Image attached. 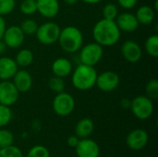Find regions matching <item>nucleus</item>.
<instances>
[{
  "label": "nucleus",
  "mask_w": 158,
  "mask_h": 157,
  "mask_svg": "<svg viewBox=\"0 0 158 157\" xmlns=\"http://www.w3.org/2000/svg\"><path fill=\"white\" fill-rule=\"evenodd\" d=\"M92 34L95 43L103 47H110L118 43L121 31L115 20L103 18L94 24Z\"/></svg>",
  "instance_id": "nucleus-1"
},
{
  "label": "nucleus",
  "mask_w": 158,
  "mask_h": 157,
  "mask_svg": "<svg viewBox=\"0 0 158 157\" xmlns=\"http://www.w3.org/2000/svg\"><path fill=\"white\" fill-rule=\"evenodd\" d=\"M97 75L94 67L80 63L71 72V83L79 91H88L95 86Z\"/></svg>",
  "instance_id": "nucleus-2"
},
{
  "label": "nucleus",
  "mask_w": 158,
  "mask_h": 157,
  "mask_svg": "<svg viewBox=\"0 0 158 157\" xmlns=\"http://www.w3.org/2000/svg\"><path fill=\"white\" fill-rule=\"evenodd\" d=\"M84 38L82 31L76 26H67L60 31L57 40L60 48L69 54L79 52L83 45Z\"/></svg>",
  "instance_id": "nucleus-3"
},
{
  "label": "nucleus",
  "mask_w": 158,
  "mask_h": 157,
  "mask_svg": "<svg viewBox=\"0 0 158 157\" xmlns=\"http://www.w3.org/2000/svg\"><path fill=\"white\" fill-rule=\"evenodd\" d=\"M104 56V47L99 43L93 42L81 46L79 50V60L81 64L94 67Z\"/></svg>",
  "instance_id": "nucleus-4"
},
{
  "label": "nucleus",
  "mask_w": 158,
  "mask_h": 157,
  "mask_svg": "<svg viewBox=\"0 0 158 157\" xmlns=\"http://www.w3.org/2000/svg\"><path fill=\"white\" fill-rule=\"evenodd\" d=\"M61 28L54 21H46L38 26L35 32L37 41L44 45H51L57 43Z\"/></svg>",
  "instance_id": "nucleus-5"
},
{
  "label": "nucleus",
  "mask_w": 158,
  "mask_h": 157,
  "mask_svg": "<svg viewBox=\"0 0 158 157\" xmlns=\"http://www.w3.org/2000/svg\"><path fill=\"white\" fill-rule=\"evenodd\" d=\"M130 108L133 116L141 120L150 118L155 111L153 100L146 95H138L134 97L131 102Z\"/></svg>",
  "instance_id": "nucleus-6"
},
{
  "label": "nucleus",
  "mask_w": 158,
  "mask_h": 157,
  "mask_svg": "<svg viewBox=\"0 0 158 157\" xmlns=\"http://www.w3.org/2000/svg\"><path fill=\"white\" fill-rule=\"evenodd\" d=\"M52 107L56 115L59 117H68L75 108V99L70 93L66 92L56 93L53 99Z\"/></svg>",
  "instance_id": "nucleus-7"
},
{
  "label": "nucleus",
  "mask_w": 158,
  "mask_h": 157,
  "mask_svg": "<svg viewBox=\"0 0 158 157\" xmlns=\"http://www.w3.org/2000/svg\"><path fill=\"white\" fill-rule=\"evenodd\" d=\"M120 84L119 75L113 70H106L97 75L95 86L104 93L115 91Z\"/></svg>",
  "instance_id": "nucleus-8"
},
{
  "label": "nucleus",
  "mask_w": 158,
  "mask_h": 157,
  "mask_svg": "<svg viewBox=\"0 0 158 157\" xmlns=\"http://www.w3.org/2000/svg\"><path fill=\"white\" fill-rule=\"evenodd\" d=\"M25 36L26 35L21 31L19 26L11 25L6 28L2 37V41L4 42L6 47L11 49H17L23 44L25 41Z\"/></svg>",
  "instance_id": "nucleus-9"
},
{
  "label": "nucleus",
  "mask_w": 158,
  "mask_h": 157,
  "mask_svg": "<svg viewBox=\"0 0 158 157\" xmlns=\"http://www.w3.org/2000/svg\"><path fill=\"white\" fill-rule=\"evenodd\" d=\"M19 92L15 87L14 83L9 81H0V104L11 106L15 105L19 97Z\"/></svg>",
  "instance_id": "nucleus-10"
},
{
  "label": "nucleus",
  "mask_w": 158,
  "mask_h": 157,
  "mask_svg": "<svg viewBox=\"0 0 158 157\" xmlns=\"http://www.w3.org/2000/svg\"><path fill=\"white\" fill-rule=\"evenodd\" d=\"M149 142L148 133L143 129H135L129 132L126 138V144L133 151L143 149Z\"/></svg>",
  "instance_id": "nucleus-11"
},
{
  "label": "nucleus",
  "mask_w": 158,
  "mask_h": 157,
  "mask_svg": "<svg viewBox=\"0 0 158 157\" xmlns=\"http://www.w3.org/2000/svg\"><path fill=\"white\" fill-rule=\"evenodd\" d=\"M121 55L123 58L129 63H137L141 60L143 56V49L141 45L132 40L125 41L120 48Z\"/></svg>",
  "instance_id": "nucleus-12"
},
{
  "label": "nucleus",
  "mask_w": 158,
  "mask_h": 157,
  "mask_svg": "<svg viewBox=\"0 0 158 157\" xmlns=\"http://www.w3.org/2000/svg\"><path fill=\"white\" fill-rule=\"evenodd\" d=\"M75 150L78 157H99L100 155V147L98 143L89 138L80 139Z\"/></svg>",
  "instance_id": "nucleus-13"
},
{
  "label": "nucleus",
  "mask_w": 158,
  "mask_h": 157,
  "mask_svg": "<svg viewBox=\"0 0 158 157\" xmlns=\"http://www.w3.org/2000/svg\"><path fill=\"white\" fill-rule=\"evenodd\" d=\"M115 21L120 31L124 32H133L139 28L140 25L135 17V14L128 11L118 13Z\"/></svg>",
  "instance_id": "nucleus-14"
},
{
  "label": "nucleus",
  "mask_w": 158,
  "mask_h": 157,
  "mask_svg": "<svg viewBox=\"0 0 158 157\" xmlns=\"http://www.w3.org/2000/svg\"><path fill=\"white\" fill-rule=\"evenodd\" d=\"M36 6L37 12L48 19L56 18L60 10L58 0H36Z\"/></svg>",
  "instance_id": "nucleus-15"
},
{
  "label": "nucleus",
  "mask_w": 158,
  "mask_h": 157,
  "mask_svg": "<svg viewBox=\"0 0 158 157\" xmlns=\"http://www.w3.org/2000/svg\"><path fill=\"white\" fill-rule=\"evenodd\" d=\"M12 82L19 93H27L32 87V76L26 69H19L14 77L12 78Z\"/></svg>",
  "instance_id": "nucleus-16"
},
{
  "label": "nucleus",
  "mask_w": 158,
  "mask_h": 157,
  "mask_svg": "<svg viewBox=\"0 0 158 157\" xmlns=\"http://www.w3.org/2000/svg\"><path fill=\"white\" fill-rule=\"evenodd\" d=\"M18 70L19 66L17 65L15 59L9 56L0 57V81L12 80Z\"/></svg>",
  "instance_id": "nucleus-17"
},
{
  "label": "nucleus",
  "mask_w": 158,
  "mask_h": 157,
  "mask_svg": "<svg viewBox=\"0 0 158 157\" xmlns=\"http://www.w3.org/2000/svg\"><path fill=\"white\" fill-rule=\"evenodd\" d=\"M51 70L54 76L60 78H67L69 76L73 70V66L71 61L67 57H58L56 58L51 66Z\"/></svg>",
  "instance_id": "nucleus-18"
},
{
  "label": "nucleus",
  "mask_w": 158,
  "mask_h": 157,
  "mask_svg": "<svg viewBox=\"0 0 158 157\" xmlns=\"http://www.w3.org/2000/svg\"><path fill=\"white\" fill-rule=\"evenodd\" d=\"M135 17L139 24L147 26L154 22L156 19V10L151 6L143 5L137 9L135 13Z\"/></svg>",
  "instance_id": "nucleus-19"
},
{
  "label": "nucleus",
  "mask_w": 158,
  "mask_h": 157,
  "mask_svg": "<svg viewBox=\"0 0 158 157\" xmlns=\"http://www.w3.org/2000/svg\"><path fill=\"white\" fill-rule=\"evenodd\" d=\"M94 130V123L88 118H81L75 126V135L79 139L89 138Z\"/></svg>",
  "instance_id": "nucleus-20"
},
{
  "label": "nucleus",
  "mask_w": 158,
  "mask_h": 157,
  "mask_svg": "<svg viewBox=\"0 0 158 157\" xmlns=\"http://www.w3.org/2000/svg\"><path fill=\"white\" fill-rule=\"evenodd\" d=\"M33 53L31 49L28 48H23L20 49L15 56V61L17 65L20 68H27L31 65L33 62Z\"/></svg>",
  "instance_id": "nucleus-21"
},
{
  "label": "nucleus",
  "mask_w": 158,
  "mask_h": 157,
  "mask_svg": "<svg viewBox=\"0 0 158 157\" xmlns=\"http://www.w3.org/2000/svg\"><path fill=\"white\" fill-rule=\"evenodd\" d=\"M144 50L152 57L158 56V35L152 34L150 35L144 43Z\"/></svg>",
  "instance_id": "nucleus-22"
},
{
  "label": "nucleus",
  "mask_w": 158,
  "mask_h": 157,
  "mask_svg": "<svg viewBox=\"0 0 158 157\" xmlns=\"http://www.w3.org/2000/svg\"><path fill=\"white\" fill-rule=\"evenodd\" d=\"M38 26L39 25L36 20L32 19H25L24 20H22L19 27L25 35H34L38 29Z\"/></svg>",
  "instance_id": "nucleus-23"
},
{
  "label": "nucleus",
  "mask_w": 158,
  "mask_h": 157,
  "mask_svg": "<svg viewBox=\"0 0 158 157\" xmlns=\"http://www.w3.org/2000/svg\"><path fill=\"white\" fill-rule=\"evenodd\" d=\"M19 10L23 15L31 16L37 12L36 0H23L19 5Z\"/></svg>",
  "instance_id": "nucleus-24"
},
{
  "label": "nucleus",
  "mask_w": 158,
  "mask_h": 157,
  "mask_svg": "<svg viewBox=\"0 0 158 157\" xmlns=\"http://www.w3.org/2000/svg\"><path fill=\"white\" fill-rule=\"evenodd\" d=\"M12 110L10 106H6L0 104V128L7 126L12 119Z\"/></svg>",
  "instance_id": "nucleus-25"
},
{
  "label": "nucleus",
  "mask_w": 158,
  "mask_h": 157,
  "mask_svg": "<svg viewBox=\"0 0 158 157\" xmlns=\"http://www.w3.org/2000/svg\"><path fill=\"white\" fill-rule=\"evenodd\" d=\"M118 7L117 5L113 4V3H108L106 5L104 6L103 10H102V15L104 19H111V20H115L116 18L118 15Z\"/></svg>",
  "instance_id": "nucleus-26"
},
{
  "label": "nucleus",
  "mask_w": 158,
  "mask_h": 157,
  "mask_svg": "<svg viewBox=\"0 0 158 157\" xmlns=\"http://www.w3.org/2000/svg\"><path fill=\"white\" fill-rule=\"evenodd\" d=\"M48 86L50 88V90L53 93H59L64 92L65 90V81L63 78L60 77H56V76H53L50 78L49 81H48Z\"/></svg>",
  "instance_id": "nucleus-27"
},
{
  "label": "nucleus",
  "mask_w": 158,
  "mask_h": 157,
  "mask_svg": "<svg viewBox=\"0 0 158 157\" xmlns=\"http://www.w3.org/2000/svg\"><path fill=\"white\" fill-rule=\"evenodd\" d=\"M13 143H14L13 133L5 128H0V149L10 146L13 144Z\"/></svg>",
  "instance_id": "nucleus-28"
},
{
  "label": "nucleus",
  "mask_w": 158,
  "mask_h": 157,
  "mask_svg": "<svg viewBox=\"0 0 158 157\" xmlns=\"http://www.w3.org/2000/svg\"><path fill=\"white\" fill-rule=\"evenodd\" d=\"M145 95L150 99L156 100L158 98V81L156 79H151L145 86Z\"/></svg>",
  "instance_id": "nucleus-29"
},
{
  "label": "nucleus",
  "mask_w": 158,
  "mask_h": 157,
  "mask_svg": "<svg viewBox=\"0 0 158 157\" xmlns=\"http://www.w3.org/2000/svg\"><path fill=\"white\" fill-rule=\"evenodd\" d=\"M26 157H50V153L44 145H34L29 150Z\"/></svg>",
  "instance_id": "nucleus-30"
},
{
  "label": "nucleus",
  "mask_w": 158,
  "mask_h": 157,
  "mask_svg": "<svg viewBox=\"0 0 158 157\" xmlns=\"http://www.w3.org/2000/svg\"><path fill=\"white\" fill-rule=\"evenodd\" d=\"M0 157H24L22 151L13 144L0 149Z\"/></svg>",
  "instance_id": "nucleus-31"
},
{
  "label": "nucleus",
  "mask_w": 158,
  "mask_h": 157,
  "mask_svg": "<svg viewBox=\"0 0 158 157\" xmlns=\"http://www.w3.org/2000/svg\"><path fill=\"white\" fill-rule=\"evenodd\" d=\"M16 7L15 0H0V16L9 15Z\"/></svg>",
  "instance_id": "nucleus-32"
},
{
  "label": "nucleus",
  "mask_w": 158,
  "mask_h": 157,
  "mask_svg": "<svg viewBox=\"0 0 158 157\" xmlns=\"http://www.w3.org/2000/svg\"><path fill=\"white\" fill-rule=\"evenodd\" d=\"M117 1L122 8L127 10L133 8L138 3V0H117Z\"/></svg>",
  "instance_id": "nucleus-33"
},
{
  "label": "nucleus",
  "mask_w": 158,
  "mask_h": 157,
  "mask_svg": "<svg viewBox=\"0 0 158 157\" xmlns=\"http://www.w3.org/2000/svg\"><path fill=\"white\" fill-rule=\"evenodd\" d=\"M79 141H80V139L76 135H72L68 138L67 143H68V145H69L72 148H75L77 146V144L79 143Z\"/></svg>",
  "instance_id": "nucleus-34"
},
{
  "label": "nucleus",
  "mask_w": 158,
  "mask_h": 157,
  "mask_svg": "<svg viewBox=\"0 0 158 157\" xmlns=\"http://www.w3.org/2000/svg\"><path fill=\"white\" fill-rule=\"evenodd\" d=\"M6 28V20L4 19V17L0 16V40H2V37H3V34H4Z\"/></svg>",
  "instance_id": "nucleus-35"
},
{
  "label": "nucleus",
  "mask_w": 158,
  "mask_h": 157,
  "mask_svg": "<svg viewBox=\"0 0 158 157\" xmlns=\"http://www.w3.org/2000/svg\"><path fill=\"white\" fill-rule=\"evenodd\" d=\"M131 100H130V99H128V98H123V99L120 101V105H121L122 108L128 109V108H130V106H131Z\"/></svg>",
  "instance_id": "nucleus-36"
},
{
  "label": "nucleus",
  "mask_w": 158,
  "mask_h": 157,
  "mask_svg": "<svg viewBox=\"0 0 158 157\" xmlns=\"http://www.w3.org/2000/svg\"><path fill=\"white\" fill-rule=\"evenodd\" d=\"M81 1L88 5H96V4H99L100 2H102L103 0H81Z\"/></svg>",
  "instance_id": "nucleus-37"
},
{
  "label": "nucleus",
  "mask_w": 158,
  "mask_h": 157,
  "mask_svg": "<svg viewBox=\"0 0 158 157\" xmlns=\"http://www.w3.org/2000/svg\"><path fill=\"white\" fill-rule=\"evenodd\" d=\"M6 44L4 43V42H3L2 40H0V55H1L3 52H5V51H6Z\"/></svg>",
  "instance_id": "nucleus-38"
},
{
  "label": "nucleus",
  "mask_w": 158,
  "mask_h": 157,
  "mask_svg": "<svg viewBox=\"0 0 158 157\" xmlns=\"http://www.w3.org/2000/svg\"><path fill=\"white\" fill-rule=\"evenodd\" d=\"M64 3H66L67 5H69V6H72V5H75L79 0H63Z\"/></svg>",
  "instance_id": "nucleus-39"
}]
</instances>
